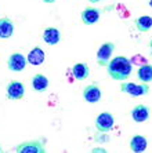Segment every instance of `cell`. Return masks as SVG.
I'll list each match as a JSON object with an SVG mask.
<instances>
[{"label": "cell", "instance_id": "cell-1", "mask_svg": "<svg viewBox=\"0 0 152 153\" xmlns=\"http://www.w3.org/2000/svg\"><path fill=\"white\" fill-rule=\"evenodd\" d=\"M105 68L106 73L111 76V79L116 80V82H124L133 72V64L127 57L118 55V57L111 58Z\"/></svg>", "mask_w": 152, "mask_h": 153}, {"label": "cell", "instance_id": "cell-2", "mask_svg": "<svg viewBox=\"0 0 152 153\" xmlns=\"http://www.w3.org/2000/svg\"><path fill=\"white\" fill-rule=\"evenodd\" d=\"M119 90L124 94H129L131 97H144L149 94L148 83H131V82H120Z\"/></svg>", "mask_w": 152, "mask_h": 153}, {"label": "cell", "instance_id": "cell-3", "mask_svg": "<svg viewBox=\"0 0 152 153\" xmlns=\"http://www.w3.org/2000/svg\"><path fill=\"white\" fill-rule=\"evenodd\" d=\"M17 153H46V145L42 139H32V141H25L18 143L15 146Z\"/></svg>", "mask_w": 152, "mask_h": 153}, {"label": "cell", "instance_id": "cell-4", "mask_svg": "<svg viewBox=\"0 0 152 153\" xmlns=\"http://www.w3.org/2000/svg\"><path fill=\"white\" fill-rule=\"evenodd\" d=\"M113 51H115V43L112 42H104L101 46L98 47L96 54V61L100 66L105 68L108 62L111 61V57H112Z\"/></svg>", "mask_w": 152, "mask_h": 153}, {"label": "cell", "instance_id": "cell-5", "mask_svg": "<svg viewBox=\"0 0 152 153\" xmlns=\"http://www.w3.org/2000/svg\"><path fill=\"white\" fill-rule=\"evenodd\" d=\"M94 126L98 132H109L115 126V116L111 112H101L100 114H97Z\"/></svg>", "mask_w": 152, "mask_h": 153}, {"label": "cell", "instance_id": "cell-6", "mask_svg": "<svg viewBox=\"0 0 152 153\" xmlns=\"http://www.w3.org/2000/svg\"><path fill=\"white\" fill-rule=\"evenodd\" d=\"M6 97L10 101H21L25 97V85L19 80H11L6 85Z\"/></svg>", "mask_w": 152, "mask_h": 153}, {"label": "cell", "instance_id": "cell-7", "mask_svg": "<svg viewBox=\"0 0 152 153\" xmlns=\"http://www.w3.org/2000/svg\"><path fill=\"white\" fill-rule=\"evenodd\" d=\"M82 97L87 103H97L103 98V90L98 84L91 83V84L86 85L83 91H82Z\"/></svg>", "mask_w": 152, "mask_h": 153}, {"label": "cell", "instance_id": "cell-8", "mask_svg": "<svg viewBox=\"0 0 152 153\" xmlns=\"http://www.w3.org/2000/svg\"><path fill=\"white\" fill-rule=\"evenodd\" d=\"M26 64H28L26 57L19 51L11 53L7 59V68L13 72H22L26 68Z\"/></svg>", "mask_w": 152, "mask_h": 153}, {"label": "cell", "instance_id": "cell-9", "mask_svg": "<svg viewBox=\"0 0 152 153\" xmlns=\"http://www.w3.org/2000/svg\"><path fill=\"white\" fill-rule=\"evenodd\" d=\"M101 13L103 11L100 8L90 6V7H86L80 13V19L85 25H96L97 22L100 21V18H101Z\"/></svg>", "mask_w": 152, "mask_h": 153}, {"label": "cell", "instance_id": "cell-10", "mask_svg": "<svg viewBox=\"0 0 152 153\" xmlns=\"http://www.w3.org/2000/svg\"><path fill=\"white\" fill-rule=\"evenodd\" d=\"M42 39L49 46H57L61 42V30L55 26H49L43 30Z\"/></svg>", "mask_w": 152, "mask_h": 153}, {"label": "cell", "instance_id": "cell-11", "mask_svg": "<svg viewBox=\"0 0 152 153\" xmlns=\"http://www.w3.org/2000/svg\"><path fill=\"white\" fill-rule=\"evenodd\" d=\"M131 119L136 121V123H145V121L149 119V114H151V109H149L147 105H136L130 112Z\"/></svg>", "mask_w": 152, "mask_h": 153}, {"label": "cell", "instance_id": "cell-12", "mask_svg": "<svg viewBox=\"0 0 152 153\" xmlns=\"http://www.w3.org/2000/svg\"><path fill=\"white\" fill-rule=\"evenodd\" d=\"M147 146H148V139L144 135H141V134H136L129 141V148H130L131 152L141 153L147 149Z\"/></svg>", "mask_w": 152, "mask_h": 153}, {"label": "cell", "instance_id": "cell-13", "mask_svg": "<svg viewBox=\"0 0 152 153\" xmlns=\"http://www.w3.org/2000/svg\"><path fill=\"white\" fill-rule=\"evenodd\" d=\"M26 61H28V64L33 65V66H39V65L44 64V61H46V53L43 51V48L40 47H33L32 50L29 51V54L26 55Z\"/></svg>", "mask_w": 152, "mask_h": 153}, {"label": "cell", "instance_id": "cell-14", "mask_svg": "<svg viewBox=\"0 0 152 153\" xmlns=\"http://www.w3.org/2000/svg\"><path fill=\"white\" fill-rule=\"evenodd\" d=\"M49 77L46 75H43V73H36L33 75L32 80H31V85H32L33 91L36 93H44L47 88H49Z\"/></svg>", "mask_w": 152, "mask_h": 153}, {"label": "cell", "instance_id": "cell-15", "mask_svg": "<svg viewBox=\"0 0 152 153\" xmlns=\"http://www.w3.org/2000/svg\"><path fill=\"white\" fill-rule=\"evenodd\" d=\"M14 29L15 25L13 19H10L8 17L0 18V39H10L14 35Z\"/></svg>", "mask_w": 152, "mask_h": 153}, {"label": "cell", "instance_id": "cell-16", "mask_svg": "<svg viewBox=\"0 0 152 153\" xmlns=\"http://www.w3.org/2000/svg\"><path fill=\"white\" fill-rule=\"evenodd\" d=\"M90 75V68L86 62H76V64L72 66V76H73L76 80L82 82V80H86Z\"/></svg>", "mask_w": 152, "mask_h": 153}, {"label": "cell", "instance_id": "cell-17", "mask_svg": "<svg viewBox=\"0 0 152 153\" xmlns=\"http://www.w3.org/2000/svg\"><path fill=\"white\" fill-rule=\"evenodd\" d=\"M134 25L138 32H149L152 29V17L151 15H141L134 19Z\"/></svg>", "mask_w": 152, "mask_h": 153}, {"label": "cell", "instance_id": "cell-18", "mask_svg": "<svg viewBox=\"0 0 152 153\" xmlns=\"http://www.w3.org/2000/svg\"><path fill=\"white\" fill-rule=\"evenodd\" d=\"M137 79L141 83H151L152 82V65L142 64L137 69Z\"/></svg>", "mask_w": 152, "mask_h": 153}, {"label": "cell", "instance_id": "cell-19", "mask_svg": "<svg viewBox=\"0 0 152 153\" xmlns=\"http://www.w3.org/2000/svg\"><path fill=\"white\" fill-rule=\"evenodd\" d=\"M91 152H94V153H105L106 152V149L105 148H94V149H91Z\"/></svg>", "mask_w": 152, "mask_h": 153}, {"label": "cell", "instance_id": "cell-20", "mask_svg": "<svg viewBox=\"0 0 152 153\" xmlns=\"http://www.w3.org/2000/svg\"><path fill=\"white\" fill-rule=\"evenodd\" d=\"M42 1H44V3H47V4H51V3H54L55 0H42Z\"/></svg>", "mask_w": 152, "mask_h": 153}, {"label": "cell", "instance_id": "cell-21", "mask_svg": "<svg viewBox=\"0 0 152 153\" xmlns=\"http://www.w3.org/2000/svg\"><path fill=\"white\" fill-rule=\"evenodd\" d=\"M90 3H100V1H105V0H88Z\"/></svg>", "mask_w": 152, "mask_h": 153}, {"label": "cell", "instance_id": "cell-22", "mask_svg": "<svg viewBox=\"0 0 152 153\" xmlns=\"http://www.w3.org/2000/svg\"><path fill=\"white\" fill-rule=\"evenodd\" d=\"M149 50H151V55H152V39L149 40Z\"/></svg>", "mask_w": 152, "mask_h": 153}, {"label": "cell", "instance_id": "cell-23", "mask_svg": "<svg viewBox=\"0 0 152 153\" xmlns=\"http://www.w3.org/2000/svg\"><path fill=\"white\" fill-rule=\"evenodd\" d=\"M148 4H149V7L152 8V0H149V3H148Z\"/></svg>", "mask_w": 152, "mask_h": 153}, {"label": "cell", "instance_id": "cell-24", "mask_svg": "<svg viewBox=\"0 0 152 153\" xmlns=\"http://www.w3.org/2000/svg\"><path fill=\"white\" fill-rule=\"evenodd\" d=\"M3 152V148H1V145H0V153Z\"/></svg>", "mask_w": 152, "mask_h": 153}]
</instances>
